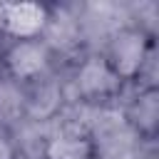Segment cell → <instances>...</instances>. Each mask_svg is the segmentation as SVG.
<instances>
[{
	"label": "cell",
	"mask_w": 159,
	"mask_h": 159,
	"mask_svg": "<svg viewBox=\"0 0 159 159\" xmlns=\"http://www.w3.org/2000/svg\"><path fill=\"white\" fill-rule=\"evenodd\" d=\"M99 52L104 55V60L124 84L137 87V84H144L147 72L154 65L157 40L142 25H124L109 35L104 50Z\"/></svg>",
	"instance_id": "6da1fadb"
},
{
	"label": "cell",
	"mask_w": 159,
	"mask_h": 159,
	"mask_svg": "<svg viewBox=\"0 0 159 159\" xmlns=\"http://www.w3.org/2000/svg\"><path fill=\"white\" fill-rule=\"evenodd\" d=\"M55 62L57 50L47 37L5 40L0 55V72L20 87H37L45 80H50Z\"/></svg>",
	"instance_id": "7a4b0ae2"
},
{
	"label": "cell",
	"mask_w": 159,
	"mask_h": 159,
	"mask_svg": "<svg viewBox=\"0 0 159 159\" xmlns=\"http://www.w3.org/2000/svg\"><path fill=\"white\" fill-rule=\"evenodd\" d=\"M72 87L80 102L97 107L117 102L127 89V84L117 77V72L109 67L102 52H89L77 62L72 75Z\"/></svg>",
	"instance_id": "3957f363"
},
{
	"label": "cell",
	"mask_w": 159,
	"mask_h": 159,
	"mask_svg": "<svg viewBox=\"0 0 159 159\" xmlns=\"http://www.w3.org/2000/svg\"><path fill=\"white\" fill-rule=\"evenodd\" d=\"M55 22V7L37 0H5L0 2V37L2 40H35L47 37Z\"/></svg>",
	"instance_id": "277c9868"
},
{
	"label": "cell",
	"mask_w": 159,
	"mask_h": 159,
	"mask_svg": "<svg viewBox=\"0 0 159 159\" xmlns=\"http://www.w3.org/2000/svg\"><path fill=\"white\" fill-rule=\"evenodd\" d=\"M127 127L142 139L154 142L159 134V84H139L124 104Z\"/></svg>",
	"instance_id": "5b68a950"
},
{
	"label": "cell",
	"mask_w": 159,
	"mask_h": 159,
	"mask_svg": "<svg viewBox=\"0 0 159 159\" xmlns=\"http://www.w3.org/2000/svg\"><path fill=\"white\" fill-rule=\"evenodd\" d=\"M42 159H99V147L87 129H62L45 139Z\"/></svg>",
	"instance_id": "8992f818"
},
{
	"label": "cell",
	"mask_w": 159,
	"mask_h": 159,
	"mask_svg": "<svg viewBox=\"0 0 159 159\" xmlns=\"http://www.w3.org/2000/svg\"><path fill=\"white\" fill-rule=\"evenodd\" d=\"M0 159H20V144L5 127H0Z\"/></svg>",
	"instance_id": "52a82bcc"
},
{
	"label": "cell",
	"mask_w": 159,
	"mask_h": 159,
	"mask_svg": "<svg viewBox=\"0 0 159 159\" xmlns=\"http://www.w3.org/2000/svg\"><path fill=\"white\" fill-rule=\"evenodd\" d=\"M2 45H5V40H2V37H0V55H2Z\"/></svg>",
	"instance_id": "ba28073f"
},
{
	"label": "cell",
	"mask_w": 159,
	"mask_h": 159,
	"mask_svg": "<svg viewBox=\"0 0 159 159\" xmlns=\"http://www.w3.org/2000/svg\"><path fill=\"white\" fill-rule=\"evenodd\" d=\"M144 159H157V157H154V154H149V157H144Z\"/></svg>",
	"instance_id": "9c48e42d"
}]
</instances>
